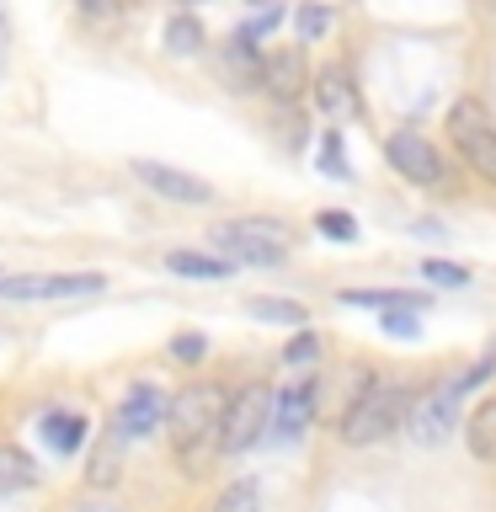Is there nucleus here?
I'll list each match as a JSON object with an SVG mask.
<instances>
[{
  "instance_id": "obj_23",
  "label": "nucleus",
  "mask_w": 496,
  "mask_h": 512,
  "mask_svg": "<svg viewBox=\"0 0 496 512\" xmlns=\"http://www.w3.org/2000/svg\"><path fill=\"white\" fill-rule=\"evenodd\" d=\"M331 27H336V11L326 6V0H304V6L294 11V32H299V43H320Z\"/></svg>"
},
{
  "instance_id": "obj_17",
  "label": "nucleus",
  "mask_w": 496,
  "mask_h": 512,
  "mask_svg": "<svg viewBox=\"0 0 496 512\" xmlns=\"http://www.w3.org/2000/svg\"><path fill=\"white\" fill-rule=\"evenodd\" d=\"M342 304H352V310H427V294H411V288H342Z\"/></svg>"
},
{
  "instance_id": "obj_29",
  "label": "nucleus",
  "mask_w": 496,
  "mask_h": 512,
  "mask_svg": "<svg viewBox=\"0 0 496 512\" xmlns=\"http://www.w3.org/2000/svg\"><path fill=\"white\" fill-rule=\"evenodd\" d=\"M422 278L443 283V288H464V283H470V272L454 267V262H422Z\"/></svg>"
},
{
  "instance_id": "obj_33",
  "label": "nucleus",
  "mask_w": 496,
  "mask_h": 512,
  "mask_svg": "<svg viewBox=\"0 0 496 512\" xmlns=\"http://www.w3.org/2000/svg\"><path fill=\"white\" fill-rule=\"evenodd\" d=\"M251 6H262V11H272V6H278V0H251Z\"/></svg>"
},
{
  "instance_id": "obj_27",
  "label": "nucleus",
  "mask_w": 496,
  "mask_h": 512,
  "mask_svg": "<svg viewBox=\"0 0 496 512\" xmlns=\"http://www.w3.org/2000/svg\"><path fill=\"white\" fill-rule=\"evenodd\" d=\"M203 352H208V336H203V331H176V336H171V358H176V363H198Z\"/></svg>"
},
{
  "instance_id": "obj_15",
  "label": "nucleus",
  "mask_w": 496,
  "mask_h": 512,
  "mask_svg": "<svg viewBox=\"0 0 496 512\" xmlns=\"http://www.w3.org/2000/svg\"><path fill=\"white\" fill-rule=\"evenodd\" d=\"M123 448L128 443L112 427L91 443V454H86V486L91 491H107V486H118V480H123Z\"/></svg>"
},
{
  "instance_id": "obj_3",
  "label": "nucleus",
  "mask_w": 496,
  "mask_h": 512,
  "mask_svg": "<svg viewBox=\"0 0 496 512\" xmlns=\"http://www.w3.org/2000/svg\"><path fill=\"white\" fill-rule=\"evenodd\" d=\"M214 246L235 267H283L288 251H294V230L278 219H230L214 224Z\"/></svg>"
},
{
  "instance_id": "obj_34",
  "label": "nucleus",
  "mask_w": 496,
  "mask_h": 512,
  "mask_svg": "<svg viewBox=\"0 0 496 512\" xmlns=\"http://www.w3.org/2000/svg\"><path fill=\"white\" fill-rule=\"evenodd\" d=\"M182 6H198V0H182Z\"/></svg>"
},
{
  "instance_id": "obj_11",
  "label": "nucleus",
  "mask_w": 496,
  "mask_h": 512,
  "mask_svg": "<svg viewBox=\"0 0 496 512\" xmlns=\"http://www.w3.org/2000/svg\"><path fill=\"white\" fill-rule=\"evenodd\" d=\"M310 102L326 123H347V118H363V96H358V80H352V64L347 59H331L310 75Z\"/></svg>"
},
{
  "instance_id": "obj_16",
  "label": "nucleus",
  "mask_w": 496,
  "mask_h": 512,
  "mask_svg": "<svg viewBox=\"0 0 496 512\" xmlns=\"http://www.w3.org/2000/svg\"><path fill=\"white\" fill-rule=\"evenodd\" d=\"M224 70H230L235 91H256V86H262V75H267V54H256L246 32H235V38L224 43Z\"/></svg>"
},
{
  "instance_id": "obj_21",
  "label": "nucleus",
  "mask_w": 496,
  "mask_h": 512,
  "mask_svg": "<svg viewBox=\"0 0 496 512\" xmlns=\"http://www.w3.org/2000/svg\"><path fill=\"white\" fill-rule=\"evenodd\" d=\"M160 43H166V54L187 59V54H198V48L208 43V32H203V22H198L192 11H182V16H171V22H166V32H160Z\"/></svg>"
},
{
  "instance_id": "obj_7",
  "label": "nucleus",
  "mask_w": 496,
  "mask_h": 512,
  "mask_svg": "<svg viewBox=\"0 0 496 512\" xmlns=\"http://www.w3.org/2000/svg\"><path fill=\"white\" fill-rule=\"evenodd\" d=\"M267 427H272V390H267V384H246V390H235L230 395V416H224L219 454L224 459L251 454V448L267 438Z\"/></svg>"
},
{
  "instance_id": "obj_9",
  "label": "nucleus",
  "mask_w": 496,
  "mask_h": 512,
  "mask_svg": "<svg viewBox=\"0 0 496 512\" xmlns=\"http://www.w3.org/2000/svg\"><path fill=\"white\" fill-rule=\"evenodd\" d=\"M166 416H171L166 390H160L155 379H134L123 390L118 411H112V432H118L123 443H144V438H155V427H166Z\"/></svg>"
},
{
  "instance_id": "obj_10",
  "label": "nucleus",
  "mask_w": 496,
  "mask_h": 512,
  "mask_svg": "<svg viewBox=\"0 0 496 512\" xmlns=\"http://www.w3.org/2000/svg\"><path fill=\"white\" fill-rule=\"evenodd\" d=\"M315 416H320V379L278 384V390H272V427H267V438L272 443H299L304 432L315 427Z\"/></svg>"
},
{
  "instance_id": "obj_14",
  "label": "nucleus",
  "mask_w": 496,
  "mask_h": 512,
  "mask_svg": "<svg viewBox=\"0 0 496 512\" xmlns=\"http://www.w3.org/2000/svg\"><path fill=\"white\" fill-rule=\"evenodd\" d=\"M262 86L278 96V102H294L299 91H310V64H304V43H288V48H272L267 54V75Z\"/></svg>"
},
{
  "instance_id": "obj_18",
  "label": "nucleus",
  "mask_w": 496,
  "mask_h": 512,
  "mask_svg": "<svg viewBox=\"0 0 496 512\" xmlns=\"http://www.w3.org/2000/svg\"><path fill=\"white\" fill-rule=\"evenodd\" d=\"M464 448H470V459L496 464V395H486L470 416H464Z\"/></svg>"
},
{
  "instance_id": "obj_4",
  "label": "nucleus",
  "mask_w": 496,
  "mask_h": 512,
  "mask_svg": "<svg viewBox=\"0 0 496 512\" xmlns=\"http://www.w3.org/2000/svg\"><path fill=\"white\" fill-rule=\"evenodd\" d=\"M448 139H454L464 166H470L480 182L496 187V118L486 112V102L454 96V107H448Z\"/></svg>"
},
{
  "instance_id": "obj_13",
  "label": "nucleus",
  "mask_w": 496,
  "mask_h": 512,
  "mask_svg": "<svg viewBox=\"0 0 496 512\" xmlns=\"http://www.w3.org/2000/svg\"><path fill=\"white\" fill-rule=\"evenodd\" d=\"M38 438L48 443V454H54V459H75L80 448L91 443V422L80 411L59 406V411H43L38 416Z\"/></svg>"
},
{
  "instance_id": "obj_22",
  "label": "nucleus",
  "mask_w": 496,
  "mask_h": 512,
  "mask_svg": "<svg viewBox=\"0 0 496 512\" xmlns=\"http://www.w3.org/2000/svg\"><path fill=\"white\" fill-rule=\"evenodd\" d=\"M315 166H320V176H331V182H352V160H347V144H342V134H336V128H326V134H320Z\"/></svg>"
},
{
  "instance_id": "obj_24",
  "label": "nucleus",
  "mask_w": 496,
  "mask_h": 512,
  "mask_svg": "<svg viewBox=\"0 0 496 512\" xmlns=\"http://www.w3.org/2000/svg\"><path fill=\"white\" fill-rule=\"evenodd\" d=\"M208 512H262V486H256L251 475H240V480H230V486L214 496Z\"/></svg>"
},
{
  "instance_id": "obj_1",
  "label": "nucleus",
  "mask_w": 496,
  "mask_h": 512,
  "mask_svg": "<svg viewBox=\"0 0 496 512\" xmlns=\"http://www.w3.org/2000/svg\"><path fill=\"white\" fill-rule=\"evenodd\" d=\"M224 416H230V390H224L219 379L182 384V390L171 395L166 438H171V459H176L182 475H203V464L219 454Z\"/></svg>"
},
{
  "instance_id": "obj_5",
  "label": "nucleus",
  "mask_w": 496,
  "mask_h": 512,
  "mask_svg": "<svg viewBox=\"0 0 496 512\" xmlns=\"http://www.w3.org/2000/svg\"><path fill=\"white\" fill-rule=\"evenodd\" d=\"M102 272H6L0 278V299L6 304H48V299H86L102 294Z\"/></svg>"
},
{
  "instance_id": "obj_12",
  "label": "nucleus",
  "mask_w": 496,
  "mask_h": 512,
  "mask_svg": "<svg viewBox=\"0 0 496 512\" xmlns=\"http://www.w3.org/2000/svg\"><path fill=\"white\" fill-rule=\"evenodd\" d=\"M134 176L155 192V198H171V203H208L214 198V187H208L203 176L176 171V166H166V160H134Z\"/></svg>"
},
{
  "instance_id": "obj_2",
  "label": "nucleus",
  "mask_w": 496,
  "mask_h": 512,
  "mask_svg": "<svg viewBox=\"0 0 496 512\" xmlns=\"http://www.w3.org/2000/svg\"><path fill=\"white\" fill-rule=\"evenodd\" d=\"M406 411H411V395L400 384H363L352 395V406L336 416V443L347 448H374L384 443L390 432L406 427Z\"/></svg>"
},
{
  "instance_id": "obj_35",
  "label": "nucleus",
  "mask_w": 496,
  "mask_h": 512,
  "mask_svg": "<svg viewBox=\"0 0 496 512\" xmlns=\"http://www.w3.org/2000/svg\"><path fill=\"white\" fill-rule=\"evenodd\" d=\"M0 278H6V272H0Z\"/></svg>"
},
{
  "instance_id": "obj_26",
  "label": "nucleus",
  "mask_w": 496,
  "mask_h": 512,
  "mask_svg": "<svg viewBox=\"0 0 496 512\" xmlns=\"http://www.w3.org/2000/svg\"><path fill=\"white\" fill-rule=\"evenodd\" d=\"M315 230L326 240H358V219L347 214V208H320L315 214Z\"/></svg>"
},
{
  "instance_id": "obj_20",
  "label": "nucleus",
  "mask_w": 496,
  "mask_h": 512,
  "mask_svg": "<svg viewBox=\"0 0 496 512\" xmlns=\"http://www.w3.org/2000/svg\"><path fill=\"white\" fill-rule=\"evenodd\" d=\"M166 267L176 278H230L235 272L230 256H203V251H166Z\"/></svg>"
},
{
  "instance_id": "obj_32",
  "label": "nucleus",
  "mask_w": 496,
  "mask_h": 512,
  "mask_svg": "<svg viewBox=\"0 0 496 512\" xmlns=\"http://www.w3.org/2000/svg\"><path fill=\"white\" fill-rule=\"evenodd\" d=\"M6 38H11V27H6V0H0V54H6Z\"/></svg>"
},
{
  "instance_id": "obj_19",
  "label": "nucleus",
  "mask_w": 496,
  "mask_h": 512,
  "mask_svg": "<svg viewBox=\"0 0 496 512\" xmlns=\"http://www.w3.org/2000/svg\"><path fill=\"white\" fill-rule=\"evenodd\" d=\"M32 486H38V459L22 443H0V496H16Z\"/></svg>"
},
{
  "instance_id": "obj_25",
  "label": "nucleus",
  "mask_w": 496,
  "mask_h": 512,
  "mask_svg": "<svg viewBox=\"0 0 496 512\" xmlns=\"http://www.w3.org/2000/svg\"><path fill=\"white\" fill-rule=\"evenodd\" d=\"M251 315L256 320H283V326H304V310L294 299H272V294H262V299H251Z\"/></svg>"
},
{
  "instance_id": "obj_31",
  "label": "nucleus",
  "mask_w": 496,
  "mask_h": 512,
  "mask_svg": "<svg viewBox=\"0 0 496 512\" xmlns=\"http://www.w3.org/2000/svg\"><path fill=\"white\" fill-rule=\"evenodd\" d=\"M75 6L86 16H112V11H118V0H75Z\"/></svg>"
},
{
  "instance_id": "obj_6",
  "label": "nucleus",
  "mask_w": 496,
  "mask_h": 512,
  "mask_svg": "<svg viewBox=\"0 0 496 512\" xmlns=\"http://www.w3.org/2000/svg\"><path fill=\"white\" fill-rule=\"evenodd\" d=\"M459 400H464L459 379H438L432 390L416 395V400H411V411H406V432H411V443L438 448V443L454 438V427H464V422H459Z\"/></svg>"
},
{
  "instance_id": "obj_30",
  "label": "nucleus",
  "mask_w": 496,
  "mask_h": 512,
  "mask_svg": "<svg viewBox=\"0 0 496 512\" xmlns=\"http://www.w3.org/2000/svg\"><path fill=\"white\" fill-rule=\"evenodd\" d=\"M384 331H395V336H416L422 326H416V310H390V315H384Z\"/></svg>"
},
{
  "instance_id": "obj_28",
  "label": "nucleus",
  "mask_w": 496,
  "mask_h": 512,
  "mask_svg": "<svg viewBox=\"0 0 496 512\" xmlns=\"http://www.w3.org/2000/svg\"><path fill=\"white\" fill-rule=\"evenodd\" d=\"M320 358V336L315 331H299L294 342L283 347V363H315Z\"/></svg>"
},
{
  "instance_id": "obj_8",
  "label": "nucleus",
  "mask_w": 496,
  "mask_h": 512,
  "mask_svg": "<svg viewBox=\"0 0 496 512\" xmlns=\"http://www.w3.org/2000/svg\"><path fill=\"white\" fill-rule=\"evenodd\" d=\"M384 160H390V171L411 187H443L448 182L443 150L427 134H416V128H395V134L384 139Z\"/></svg>"
}]
</instances>
